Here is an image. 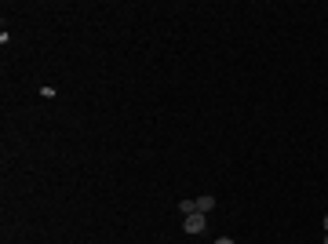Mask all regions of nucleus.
Returning a JSON list of instances; mask_svg holds the SVG:
<instances>
[{
	"mask_svg": "<svg viewBox=\"0 0 328 244\" xmlns=\"http://www.w3.org/2000/svg\"><path fill=\"white\" fill-rule=\"evenodd\" d=\"M179 211H183V215H197V201H183Z\"/></svg>",
	"mask_w": 328,
	"mask_h": 244,
	"instance_id": "3",
	"label": "nucleus"
},
{
	"mask_svg": "<svg viewBox=\"0 0 328 244\" xmlns=\"http://www.w3.org/2000/svg\"><path fill=\"white\" fill-rule=\"evenodd\" d=\"M324 233H328V215H324Z\"/></svg>",
	"mask_w": 328,
	"mask_h": 244,
	"instance_id": "5",
	"label": "nucleus"
},
{
	"mask_svg": "<svg viewBox=\"0 0 328 244\" xmlns=\"http://www.w3.org/2000/svg\"><path fill=\"white\" fill-rule=\"evenodd\" d=\"M324 244H328V233H324Z\"/></svg>",
	"mask_w": 328,
	"mask_h": 244,
	"instance_id": "6",
	"label": "nucleus"
},
{
	"mask_svg": "<svg viewBox=\"0 0 328 244\" xmlns=\"http://www.w3.org/2000/svg\"><path fill=\"white\" fill-rule=\"evenodd\" d=\"M212 208H215V197H212V193L197 197V211H201V215H204V211H212Z\"/></svg>",
	"mask_w": 328,
	"mask_h": 244,
	"instance_id": "2",
	"label": "nucleus"
},
{
	"mask_svg": "<svg viewBox=\"0 0 328 244\" xmlns=\"http://www.w3.org/2000/svg\"><path fill=\"white\" fill-rule=\"evenodd\" d=\"M215 244H237V240H230V237H219V240H215Z\"/></svg>",
	"mask_w": 328,
	"mask_h": 244,
	"instance_id": "4",
	"label": "nucleus"
},
{
	"mask_svg": "<svg viewBox=\"0 0 328 244\" xmlns=\"http://www.w3.org/2000/svg\"><path fill=\"white\" fill-rule=\"evenodd\" d=\"M183 230H186V233H193V237H197V233H204V215H201V211H197V215H186V219H183Z\"/></svg>",
	"mask_w": 328,
	"mask_h": 244,
	"instance_id": "1",
	"label": "nucleus"
}]
</instances>
